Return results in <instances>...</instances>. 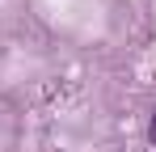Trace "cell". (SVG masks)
<instances>
[{
    "instance_id": "obj_1",
    "label": "cell",
    "mask_w": 156,
    "mask_h": 152,
    "mask_svg": "<svg viewBox=\"0 0 156 152\" xmlns=\"http://www.w3.org/2000/svg\"><path fill=\"white\" fill-rule=\"evenodd\" d=\"M148 139H152V148H156V110H152V123H148Z\"/></svg>"
}]
</instances>
